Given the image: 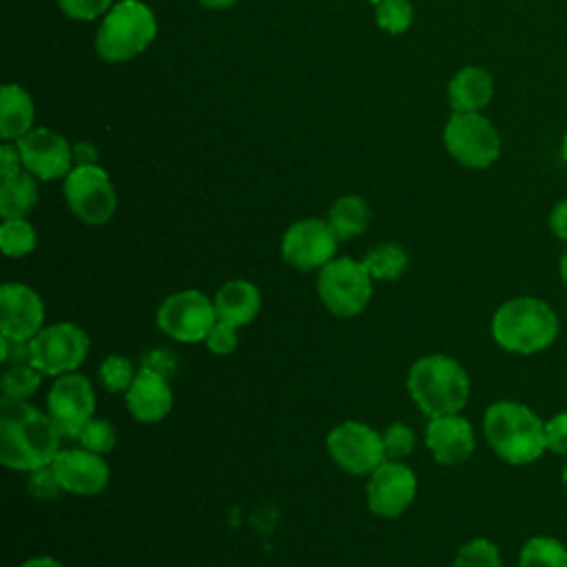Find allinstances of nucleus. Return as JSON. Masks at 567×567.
I'll return each instance as SVG.
<instances>
[{"mask_svg":"<svg viewBox=\"0 0 567 567\" xmlns=\"http://www.w3.org/2000/svg\"><path fill=\"white\" fill-rule=\"evenodd\" d=\"M62 439L47 412L22 399H0V463L4 467L33 472L51 465L62 450Z\"/></svg>","mask_w":567,"mask_h":567,"instance_id":"f257e3e1","label":"nucleus"},{"mask_svg":"<svg viewBox=\"0 0 567 567\" xmlns=\"http://www.w3.org/2000/svg\"><path fill=\"white\" fill-rule=\"evenodd\" d=\"M483 434L492 452L509 465H529L547 452L545 421L520 401H494L483 414Z\"/></svg>","mask_w":567,"mask_h":567,"instance_id":"f03ea898","label":"nucleus"},{"mask_svg":"<svg viewBox=\"0 0 567 567\" xmlns=\"http://www.w3.org/2000/svg\"><path fill=\"white\" fill-rule=\"evenodd\" d=\"M489 330L498 348L527 357L547 350L558 339L560 319L545 299L523 295L494 310Z\"/></svg>","mask_w":567,"mask_h":567,"instance_id":"7ed1b4c3","label":"nucleus"},{"mask_svg":"<svg viewBox=\"0 0 567 567\" xmlns=\"http://www.w3.org/2000/svg\"><path fill=\"white\" fill-rule=\"evenodd\" d=\"M405 385L414 405L430 419L458 414L470 399L467 370L454 357L439 352L416 359L408 370Z\"/></svg>","mask_w":567,"mask_h":567,"instance_id":"20e7f679","label":"nucleus"},{"mask_svg":"<svg viewBox=\"0 0 567 567\" xmlns=\"http://www.w3.org/2000/svg\"><path fill=\"white\" fill-rule=\"evenodd\" d=\"M157 33L153 11L140 0H120L113 4L95 35L97 55L106 62H124L140 55Z\"/></svg>","mask_w":567,"mask_h":567,"instance_id":"39448f33","label":"nucleus"},{"mask_svg":"<svg viewBox=\"0 0 567 567\" xmlns=\"http://www.w3.org/2000/svg\"><path fill=\"white\" fill-rule=\"evenodd\" d=\"M372 277L363 261L334 257L317 275V295L334 317L350 319L361 315L372 299Z\"/></svg>","mask_w":567,"mask_h":567,"instance_id":"423d86ee","label":"nucleus"},{"mask_svg":"<svg viewBox=\"0 0 567 567\" xmlns=\"http://www.w3.org/2000/svg\"><path fill=\"white\" fill-rule=\"evenodd\" d=\"M89 334L78 323L58 321L44 326L31 339V365H35L44 377L78 372L89 357Z\"/></svg>","mask_w":567,"mask_h":567,"instance_id":"0eeeda50","label":"nucleus"},{"mask_svg":"<svg viewBox=\"0 0 567 567\" xmlns=\"http://www.w3.org/2000/svg\"><path fill=\"white\" fill-rule=\"evenodd\" d=\"M217 312L213 299H208L202 290L186 288L168 295L157 312V328L173 341L179 343H197L204 341L208 330L215 326Z\"/></svg>","mask_w":567,"mask_h":567,"instance_id":"6e6552de","label":"nucleus"},{"mask_svg":"<svg viewBox=\"0 0 567 567\" xmlns=\"http://www.w3.org/2000/svg\"><path fill=\"white\" fill-rule=\"evenodd\" d=\"M447 153L467 168H487L501 155V137L494 124L481 113H454L445 128Z\"/></svg>","mask_w":567,"mask_h":567,"instance_id":"1a4fd4ad","label":"nucleus"},{"mask_svg":"<svg viewBox=\"0 0 567 567\" xmlns=\"http://www.w3.org/2000/svg\"><path fill=\"white\" fill-rule=\"evenodd\" d=\"M62 190L71 213L89 226H102L115 213V188L109 173L97 164H80L71 168L64 177Z\"/></svg>","mask_w":567,"mask_h":567,"instance_id":"9d476101","label":"nucleus"},{"mask_svg":"<svg viewBox=\"0 0 567 567\" xmlns=\"http://www.w3.org/2000/svg\"><path fill=\"white\" fill-rule=\"evenodd\" d=\"M326 450L330 458L352 476H370L385 461L381 432L361 421L334 425L326 436Z\"/></svg>","mask_w":567,"mask_h":567,"instance_id":"9b49d317","label":"nucleus"},{"mask_svg":"<svg viewBox=\"0 0 567 567\" xmlns=\"http://www.w3.org/2000/svg\"><path fill=\"white\" fill-rule=\"evenodd\" d=\"M95 412V390L80 372L60 374L47 392V414L64 439H78Z\"/></svg>","mask_w":567,"mask_h":567,"instance_id":"f8f14e48","label":"nucleus"},{"mask_svg":"<svg viewBox=\"0 0 567 567\" xmlns=\"http://www.w3.org/2000/svg\"><path fill=\"white\" fill-rule=\"evenodd\" d=\"M339 237L328 221L308 217L288 226L281 237V257L301 272L321 270L337 255Z\"/></svg>","mask_w":567,"mask_h":567,"instance_id":"ddd939ff","label":"nucleus"},{"mask_svg":"<svg viewBox=\"0 0 567 567\" xmlns=\"http://www.w3.org/2000/svg\"><path fill=\"white\" fill-rule=\"evenodd\" d=\"M416 496V474L401 461L385 458L365 485L368 509L379 518L401 516Z\"/></svg>","mask_w":567,"mask_h":567,"instance_id":"4468645a","label":"nucleus"},{"mask_svg":"<svg viewBox=\"0 0 567 567\" xmlns=\"http://www.w3.org/2000/svg\"><path fill=\"white\" fill-rule=\"evenodd\" d=\"M22 166L40 179L66 177L73 162V151L69 142L49 128H31L16 142Z\"/></svg>","mask_w":567,"mask_h":567,"instance_id":"2eb2a0df","label":"nucleus"},{"mask_svg":"<svg viewBox=\"0 0 567 567\" xmlns=\"http://www.w3.org/2000/svg\"><path fill=\"white\" fill-rule=\"evenodd\" d=\"M44 328V303L40 295L18 281L0 288V334L31 341Z\"/></svg>","mask_w":567,"mask_h":567,"instance_id":"dca6fc26","label":"nucleus"},{"mask_svg":"<svg viewBox=\"0 0 567 567\" xmlns=\"http://www.w3.org/2000/svg\"><path fill=\"white\" fill-rule=\"evenodd\" d=\"M51 465L58 474L62 489L75 496H95L106 489L111 478L104 456L82 445L60 450Z\"/></svg>","mask_w":567,"mask_h":567,"instance_id":"f3484780","label":"nucleus"},{"mask_svg":"<svg viewBox=\"0 0 567 567\" xmlns=\"http://www.w3.org/2000/svg\"><path fill=\"white\" fill-rule=\"evenodd\" d=\"M425 445L436 463L458 465L474 454V427L461 412L434 416L425 425Z\"/></svg>","mask_w":567,"mask_h":567,"instance_id":"a211bd4d","label":"nucleus"},{"mask_svg":"<svg viewBox=\"0 0 567 567\" xmlns=\"http://www.w3.org/2000/svg\"><path fill=\"white\" fill-rule=\"evenodd\" d=\"M126 410L140 423H157L173 410V390L166 377L140 368L131 388L124 392Z\"/></svg>","mask_w":567,"mask_h":567,"instance_id":"6ab92c4d","label":"nucleus"},{"mask_svg":"<svg viewBox=\"0 0 567 567\" xmlns=\"http://www.w3.org/2000/svg\"><path fill=\"white\" fill-rule=\"evenodd\" d=\"M213 303L219 321L230 323L233 328H241L248 326L259 315L261 292L248 279H233L215 292Z\"/></svg>","mask_w":567,"mask_h":567,"instance_id":"aec40b11","label":"nucleus"},{"mask_svg":"<svg viewBox=\"0 0 567 567\" xmlns=\"http://www.w3.org/2000/svg\"><path fill=\"white\" fill-rule=\"evenodd\" d=\"M494 95V78L483 66H463L447 84V100L454 113H481Z\"/></svg>","mask_w":567,"mask_h":567,"instance_id":"412c9836","label":"nucleus"},{"mask_svg":"<svg viewBox=\"0 0 567 567\" xmlns=\"http://www.w3.org/2000/svg\"><path fill=\"white\" fill-rule=\"evenodd\" d=\"M35 106L31 95L18 84H4L0 91V135L2 140H20L33 126Z\"/></svg>","mask_w":567,"mask_h":567,"instance_id":"4be33fe9","label":"nucleus"},{"mask_svg":"<svg viewBox=\"0 0 567 567\" xmlns=\"http://www.w3.org/2000/svg\"><path fill=\"white\" fill-rule=\"evenodd\" d=\"M326 221L330 224V228L334 230L339 241L352 239V237L361 235L370 224L368 202L359 195H343L332 202Z\"/></svg>","mask_w":567,"mask_h":567,"instance_id":"5701e85b","label":"nucleus"},{"mask_svg":"<svg viewBox=\"0 0 567 567\" xmlns=\"http://www.w3.org/2000/svg\"><path fill=\"white\" fill-rule=\"evenodd\" d=\"M38 202V184L29 171H20L0 186V215L2 219L24 217Z\"/></svg>","mask_w":567,"mask_h":567,"instance_id":"b1692460","label":"nucleus"},{"mask_svg":"<svg viewBox=\"0 0 567 567\" xmlns=\"http://www.w3.org/2000/svg\"><path fill=\"white\" fill-rule=\"evenodd\" d=\"M518 567H567V543L554 536H532L518 551Z\"/></svg>","mask_w":567,"mask_h":567,"instance_id":"393cba45","label":"nucleus"},{"mask_svg":"<svg viewBox=\"0 0 567 567\" xmlns=\"http://www.w3.org/2000/svg\"><path fill=\"white\" fill-rule=\"evenodd\" d=\"M361 261L370 272V277L379 281H394L408 268L405 250L399 244H390V241L377 244L374 248H370Z\"/></svg>","mask_w":567,"mask_h":567,"instance_id":"a878e982","label":"nucleus"},{"mask_svg":"<svg viewBox=\"0 0 567 567\" xmlns=\"http://www.w3.org/2000/svg\"><path fill=\"white\" fill-rule=\"evenodd\" d=\"M42 379H44V374L31 363L9 365V368H4V372L0 377L2 396L29 401L38 392V388L42 385Z\"/></svg>","mask_w":567,"mask_h":567,"instance_id":"bb28decb","label":"nucleus"},{"mask_svg":"<svg viewBox=\"0 0 567 567\" xmlns=\"http://www.w3.org/2000/svg\"><path fill=\"white\" fill-rule=\"evenodd\" d=\"M38 246L35 228L24 219H4L0 226V248L7 257H24Z\"/></svg>","mask_w":567,"mask_h":567,"instance_id":"cd10ccee","label":"nucleus"},{"mask_svg":"<svg viewBox=\"0 0 567 567\" xmlns=\"http://www.w3.org/2000/svg\"><path fill=\"white\" fill-rule=\"evenodd\" d=\"M137 370L133 368V361L122 354H109L100 368H97V381L106 392L120 394L126 392L135 379Z\"/></svg>","mask_w":567,"mask_h":567,"instance_id":"c85d7f7f","label":"nucleus"},{"mask_svg":"<svg viewBox=\"0 0 567 567\" xmlns=\"http://www.w3.org/2000/svg\"><path fill=\"white\" fill-rule=\"evenodd\" d=\"M452 567H503V558L489 538L478 536L458 547Z\"/></svg>","mask_w":567,"mask_h":567,"instance_id":"c756f323","label":"nucleus"},{"mask_svg":"<svg viewBox=\"0 0 567 567\" xmlns=\"http://www.w3.org/2000/svg\"><path fill=\"white\" fill-rule=\"evenodd\" d=\"M80 445L95 452V454H109L117 443V432L111 421L106 419H91L84 430L78 436Z\"/></svg>","mask_w":567,"mask_h":567,"instance_id":"7c9ffc66","label":"nucleus"},{"mask_svg":"<svg viewBox=\"0 0 567 567\" xmlns=\"http://www.w3.org/2000/svg\"><path fill=\"white\" fill-rule=\"evenodd\" d=\"M377 24L396 35L412 24V4L408 0H383L377 4Z\"/></svg>","mask_w":567,"mask_h":567,"instance_id":"2f4dec72","label":"nucleus"},{"mask_svg":"<svg viewBox=\"0 0 567 567\" xmlns=\"http://www.w3.org/2000/svg\"><path fill=\"white\" fill-rule=\"evenodd\" d=\"M381 439H383V450H385V458H392V461H401L403 456L412 454L414 445H416V436H414V430L401 421H394L390 423L383 432H381Z\"/></svg>","mask_w":567,"mask_h":567,"instance_id":"473e14b6","label":"nucleus"},{"mask_svg":"<svg viewBox=\"0 0 567 567\" xmlns=\"http://www.w3.org/2000/svg\"><path fill=\"white\" fill-rule=\"evenodd\" d=\"M27 489L31 496H35L40 501L58 498L64 492L53 465H42L33 472H27Z\"/></svg>","mask_w":567,"mask_h":567,"instance_id":"72a5a7b5","label":"nucleus"},{"mask_svg":"<svg viewBox=\"0 0 567 567\" xmlns=\"http://www.w3.org/2000/svg\"><path fill=\"white\" fill-rule=\"evenodd\" d=\"M204 343H206L208 352H213V354H219V357L230 354L237 348V343H239L237 328H233L230 323H224V321L217 319L215 326L208 330Z\"/></svg>","mask_w":567,"mask_h":567,"instance_id":"f704fd0d","label":"nucleus"},{"mask_svg":"<svg viewBox=\"0 0 567 567\" xmlns=\"http://www.w3.org/2000/svg\"><path fill=\"white\" fill-rule=\"evenodd\" d=\"M545 439L547 452L556 456H567V410H560L545 421Z\"/></svg>","mask_w":567,"mask_h":567,"instance_id":"c9c22d12","label":"nucleus"},{"mask_svg":"<svg viewBox=\"0 0 567 567\" xmlns=\"http://www.w3.org/2000/svg\"><path fill=\"white\" fill-rule=\"evenodd\" d=\"M60 9L73 20H93L109 11L113 0H58Z\"/></svg>","mask_w":567,"mask_h":567,"instance_id":"e433bc0d","label":"nucleus"},{"mask_svg":"<svg viewBox=\"0 0 567 567\" xmlns=\"http://www.w3.org/2000/svg\"><path fill=\"white\" fill-rule=\"evenodd\" d=\"M140 368L153 370V372L171 379L175 374V370H177V359L173 357V352H168L164 348H148L140 357Z\"/></svg>","mask_w":567,"mask_h":567,"instance_id":"4c0bfd02","label":"nucleus"},{"mask_svg":"<svg viewBox=\"0 0 567 567\" xmlns=\"http://www.w3.org/2000/svg\"><path fill=\"white\" fill-rule=\"evenodd\" d=\"M0 359H2L4 368L31 363V341L11 339V337L0 334Z\"/></svg>","mask_w":567,"mask_h":567,"instance_id":"58836bf2","label":"nucleus"},{"mask_svg":"<svg viewBox=\"0 0 567 567\" xmlns=\"http://www.w3.org/2000/svg\"><path fill=\"white\" fill-rule=\"evenodd\" d=\"M20 164H22V157H20V151L18 146H11V144H2L0 148V168H2V182L18 175L20 173Z\"/></svg>","mask_w":567,"mask_h":567,"instance_id":"ea45409f","label":"nucleus"},{"mask_svg":"<svg viewBox=\"0 0 567 567\" xmlns=\"http://www.w3.org/2000/svg\"><path fill=\"white\" fill-rule=\"evenodd\" d=\"M549 230L556 239H563L567 244V199L554 204L549 213Z\"/></svg>","mask_w":567,"mask_h":567,"instance_id":"a19ab883","label":"nucleus"},{"mask_svg":"<svg viewBox=\"0 0 567 567\" xmlns=\"http://www.w3.org/2000/svg\"><path fill=\"white\" fill-rule=\"evenodd\" d=\"M73 157L78 159V166L80 164H93V159H95V151L89 146V144H78L75 146V151H73Z\"/></svg>","mask_w":567,"mask_h":567,"instance_id":"79ce46f5","label":"nucleus"},{"mask_svg":"<svg viewBox=\"0 0 567 567\" xmlns=\"http://www.w3.org/2000/svg\"><path fill=\"white\" fill-rule=\"evenodd\" d=\"M20 567H64V565L51 556H33V558H27Z\"/></svg>","mask_w":567,"mask_h":567,"instance_id":"37998d69","label":"nucleus"},{"mask_svg":"<svg viewBox=\"0 0 567 567\" xmlns=\"http://www.w3.org/2000/svg\"><path fill=\"white\" fill-rule=\"evenodd\" d=\"M199 2L208 9H226V7H233L237 0H199Z\"/></svg>","mask_w":567,"mask_h":567,"instance_id":"c03bdc74","label":"nucleus"},{"mask_svg":"<svg viewBox=\"0 0 567 567\" xmlns=\"http://www.w3.org/2000/svg\"><path fill=\"white\" fill-rule=\"evenodd\" d=\"M558 272H560V279H563L565 288H567V248H565V250H563V255H560V261H558Z\"/></svg>","mask_w":567,"mask_h":567,"instance_id":"a18cd8bd","label":"nucleus"},{"mask_svg":"<svg viewBox=\"0 0 567 567\" xmlns=\"http://www.w3.org/2000/svg\"><path fill=\"white\" fill-rule=\"evenodd\" d=\"M560 155H563V162L567 164V131L563 135V146H560Z\"/></svg>","mask_w":567,"mask_h":567,"instance_id":"49530a36","label":"nucleus"},{"mask_svg":"<svg viewBox=\"0 0 567 567\" xmlns=\"http://www.w3.org/2000/svg\"><path fill=\"white\" fill-rule=\"evenodd\" d=\"M560 481H563V485H565V492H567V463L563 465V472H560Z\"/></svg>","mask_w":567,"mask_h":567,"instance_id":"de8ad7c7","label":"nucleus"},{"mask_svg":"<svg viewBox=\"0 0 567 567\" xmlns=\"http://www.w3.org/2000/svg\"><path fill=\"white\" fill-rule=\"evenodd\" d=\"M370 2H374V4H379V2H383V0H370Z\"/></svg>","mask_w":567,"mask_h":567,"instance_id":"09e8293b","label":"nucleus"}]
</instances>
